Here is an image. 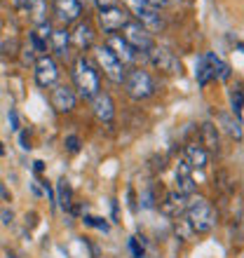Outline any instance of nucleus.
I'll return each mask as SVG.
<instances>
[{"instance_id":"obj_13","label":"nucleus","mask_w":244,"mask_h":258,"mask_svg":"<svg viewBox=\"0 0 244 258\" xmlns=\"http://www.w3.org/2000/svg\"><path fill=\"white\" fill-rule=\"evenodd\" d=\"M186 207H188V202H186V197H183L181 192H169V195L160 202V211L169 218H178L181 214H186Z\"/></svg>"},{"instance_id":"obj_24","label":"nucleus","mask_w":244,"mask_h":258,"mask_svg":"<svg viewBox=\"0 0 244 258\" xmlns=\"http://www.w3.org/2000/svg\"><path fill=\"white\" fill-rule=\"evenodd\" d=\"M230 110L235 120H242V87L239 85H235L230 89Z\"/></svg>"},{"instance_id":"obj_17","label":"nucleus","mask_w":244,"mask_h":258,"mask_svg":"<svg viewBox=\"0 0 244 258\" xmlns=\"http://www.w3.org/2000/svg\"><path fill=\"white\" fill-rule=\"evenodd\" d=\"M186 162H188L190 169H204V167L209 164V153H207L202 146L193 143V146L186 148Z\"/></svg>"},{"instance_id":"obj_37","label":"nucleus","mask_w":244,"mask_h":258,"mask_svg":"<svg viewBox=\"0 0 244 258\" xmlns=\"http://www.w3.org/2000/svg\"><path fill=\"white\" fill-rule=\"evenodd\" d=\"M10 258H14V256H10Z\"/></svg>"},{"instance_id":"obj_7","label":"nucleus","mask_w":244,"mask_h":258,"mask_svg":"<svg viewBox=\"0 0 244 258\" xmlns=\"http://www.w3.org/2000/svg\"><path fill=\"white\" fill-rule=\"evenodd\" d=\"M33 75H35V82H38L40 87H52V85H56V80H59V66H56V61L52 56L40 54L35 59Z\"/></svg>"},{"instance_id":"obj_26","label":"nucleus","mask_w":244,"mask_h":258,"mask_svg":"<svg viewBox=\"0 0 244 258\" xmlns=\"http://www.w3.org/2000/svg\"><path fill=\"white\" fill-rule=\"evenodd\" d=\"M85 223L92 225V228H99V230L108 232V223L103 221V218H96V216H85Z\"/></svg>"},{"instance_id":"obj_33","label":"nucleus","mask_w":244,"mask_h":258,"mask_svg":"<svg viewBox=\"0 0 244 258\" xmlns=\"http://www.w3.org/2000/svg\"><path fill=\"white\" fill-rule=\"evenodd\" d=\"M19 141H21V148H24V150L31 148V146H28V134H26V132H21V134H19Z\"/></svg>"},{"instance_id":"obj_30","label":"nucleus","mask_w":244,"mask_h":258,"mask_svg":"<svg viewBox=\"0 0 244 258\" xmlns=\"http://www.w3.org/2000/svg\"><path fill=\"white\" fill-rule=\"evenodd\" d=\"M129 246H132V251H134V258H141L143 256V249L139 246V242H136V239H129Z\"/></svg>"},{"instance_id":"obj_10","label":"nucleus","mask_w":244,"mask_h":258,"mask_svg":"<svg viewBox=\"0 0 244 258\" xmlns=\"http://www.w3.org/2000/svg\"><path fill=\"white\" fill-rule=\"evenodd\" d=\"M49 101H52L54 110H59V113H71V110H75L78 94H75V92L68 87V85H56V87L52 89Z\"/></svg>"},{"instance_id":"obj_27","label":"nucleus","mask_w":244,"mask_h":258,"mask_svg":"<svg viewBox=\"0 0 244 258\" xmlns=\"http://www.w3.org/2000/svg\"><path fill=\"white\" fill-rule=\"evenodd\" d=\"M64 143H66V148L71 150V153H78V150H80V139H78V136H73V134L66 136V141H64Z\"/></svg>"},{"instance_id":"obj_14","label":"nucleus","mask_w":244,"mask_h":258,"mask_svg":"<svg viewBox=\"0 0 244 258\" xmlns=\"http://www.w3.org/2000/svg\"><path fill=\"white\" fill-rule=\"evenodd\" d=\"M71 42H73L78 49H89L94 45V28L89 21H80L78 28L71 33Z\"/></svg>"},{"instance_id":"obj_20","label":"nucleus","mask_w":244,"mask_h":258,"mask_svg":"<svg viewBox=\"0 0 244 258\" xmlns=\"http://www.w3.org/2000/svg\"><path fill=\"white\" fill-rule=\"evenodd\" d=\"M204 59H207V63L211 66V73H214V78H218V80H230V75H232V71H230V66L223 61V59H218L216 54H204Z\"/></svg>"},{"instance_id":"obj_22","label":"nucleus","mask_w":244,"mask_h":258,"mask_svg":"<svg viewBox=\"0 0 244 258\" xmlns=\"http://www.w3.org/2000/svg\"><path fill=\"white\" fill-rule=\"evenodd\" d=\"M28 14H31L35 26L45 24L47 21V0H33V5L28 7Z\"/></svg>"},{"instance_id":"obj_5","label":"nucleus","mask_w":244,"mask_h":258,"mask_svg":"<svg viewBox=\"0 0 244 258\" xmlns=\"http://www.w3.org/2000/svg\"><path fill=\"white\" fill-rule=\"evenodd\" d=\"M122 31H125L122 38L127 40V45L134 49L136 54H141V52L146 54V52L155 45V42H153V35H150L141 24H136V21H127V24L122 26Z\"/></svg>"},{"instance_id":"obj_2","label":"nucleus","mask_w":244,"mask_h":258,"mask_svg":"<svg viewBox=\"0 0 244 258\" xmlns=\"http://www.w3.org/2000/svg\"><path fill=\"white\" fill-rule=\"evenodd\" d=\"M186 223L190 225L193 232H209L216 225V211L204 197H195L190 200L186 207Z\"/></svg>"},{"instance_id":"obj_28","label":"nucleus","mask_w":244,"mask_h":258,"mask_svg":"<svg viewBox=\"0 0 244 258\" xmlns=\"http://www.w3.org/2000/svg\"><path fill=\"white\" fill-rule=\"evenodd\" d=\"M7 120H10V129H12V132H19V115H17V110L14 108H10Z\"/></svg>"},{"instance_id":"obj_3","label":"nucleus","mask_w":244,"mask_h":258,"mask_svg":"<svg viewBox=\"0 0 244 258\" xmlns=\"http://www.w3.org/2000/svg\"><path fill=\"white\" fill-rule=\"evenodd\" d=\"M125 92H127L134 101H143V99H150L155 94V82L150 78V73H146L143 68H129L125 71Z\"/></svg>"},{"instance_id":"obj_9","label":"nucleus","mask_w":244,"mask_h":258,"mask_svg":"<svg viewBox=\"0 0 244 258\" xmlns=\"http://www.w3.org/2000/svg\"><path fill=\"white\" fill-rule=\"evenodd\" d=\"M89 101H92V113L96 115L99 122H103V124L113 122V117H115V101H113V96L108 92H99Z\"/></svg>"},{"instance_id":"obj_19","label":"nucleus","mask_w":244,"mask_h":258,"mask_svg":"<svg viewBox=\"0 0 244 258\" xmlns=\"http://www.w3.org/2000/svg\"><path fill=\"white\" fill-rule=\"evenodd\" d=\"M68 45H71V33L66 28H59V31H52L49 35V47L56 56H66L68 54Z\"/></svg>"},{"instance_id":"obj_21","label":"nucleus","mask_w":244,"mask_h":258,"mask_svg":"<svg viewBox=\"0 0 244 258\" xmlns=\"http://www.w3.org/2000/svg\"><path fill=\"white\" fill-rule=\"evenodd\" d=\"M195 78H197V85L200 87H207L209 85V80H214V73H211V66L207 63V59L204 56H200L197 59V66H195Z\"/></svg>"},{"instance_id":"obj_1","label":"nucleus","mask_w":244,"mask_h":258,"mask_svg":"<svg viewBox=\"0 0 244 258\" xmlns=\"http://www.w3.org/2000/svg\"><path fill=\"white\" fill-rule=\"evenodd\" d=\"M73 82L75 89L82 99H92L94 94L101 92V82H99V73L96 68L85 59V56H78L73 63Z\"/></svg>"},{"instance_id":"obj_25","label":"nucleus","mask_w":244,"mask_h":258,"mask_svg":"<svg viewBox=\"0 0 244 258\" xmlns=\"http://www.w3.org/2000/svg\"><path fill=\"white\" fill-rule=\"evenodd\" d=\"M221 122L225 124V132H228L232 139L242 141V120H232V117L223 115V117H221Z\"/></svg>"},{"instance_id":"obj_15","label":"nucleus","mask_w":244,"mask_h":258,"mask_svg":"<svg viewBox=\"0 0 244 258\" xmlns=\"http://www.w3.org/2000/svg\"><path fill=\"white\" fill-rule=\"evenodd\" d=\"M54 10H56V17L64 24L78 21L82 14V7L78 5V0H54Z\"/></svg>"},{"instance_id":"obj_6","label":"nucleus","mask_w":244,"mask_h":258,"mask_svg":"<svg viewBox=\"0 0 244 258\" xmlns=\"http://www.w3.org/2000/svg\"><path fill=\"white\" fill-rule=\"evenodd\" d=\"M94 56H96L99 68L106 73V78H108L110 82H115V85H122V80H125V66L115 59V54H113L108 47H96Z\"/></svg>"},{"instance_id":"obj_29","label":"nucleus","mask_w":244,"mask_h":258,"mask_svg":"<svg viewBox=\"0 0 244 258\" xmlns=\"http://www.w3.org/2000/svg\"><path fill=\"white\" fill-rule=\"evenodd\" d=\"M31 5H33V0H14V7H17V10H24V12H28Z\"/></svg>"},{"instance_id":"obj_35","label":"nucleus","mask_w":244,"mask_h":258,"mask_svg":"<svg viewBox=\"0 0 244 258\" xmlns=\"http://www.w3.org/2000/svg\"><path fill=\"white\" fill-rule=\"evenodd\" d=\"M92 3H94V0H78V5H92Z\"/></svg>"},{"instance_id":"obj_36","label":"nucleus","mask_w":244,"mask_h":258,"mask_svg":"<svg viewBox=\"0 0 244 258\" xmlns=\"http://www.w3.org/2000/svg\"><path fill=\"white\" fill-rule=\"evenodd\" d=\"M0 155H5V148H3V143H0Z\"/></svg>"},{"instance_id":"obj_23","label":"nucleus","mask_w":244,"mask_h":258,"mask_svg":"<svg viewBox=\"0 0 244 258\" xmlns=\"http://www.w3.org/2000/svg\"><path fill=\"white\" fill-rule=\"evenodd\" d=\"M71 197H73V192H71V185H68L66 178H61L59 183H56V197H54V202H59L61 209H71Z\"/></svg>"},{"instance_id":"obj_4","label":"nucleus","mask_w":244,"mask_h":258,"mask_svg":"<svg viewBox=\"0 0 244 258\" xmlns=\"http://www.w3.org/2000/svg\"><path fill=\"white\" fill-rule=\"evenodd\" d=\"M125 5H127V10L136 17V24H141L150 35L157 33V31L164 26L157 7H153L150 3H146V0H125Z\"/></svg>"},{"instance_id":"obj_12","label":"nucleus","mask_w":244,"mask_h":258,"mask_svg":"<svg viewBox=\"0 0 244 258\" xmlns=\"http://www.w3.org/2000/svg\"><path fill=\"white\" fill-rule=\"evenodd\" d=\"M99 21H101V28L106 33H115V31H120V28L129 21V14L122 12L117 5L106 7V10H101V14H99Z\"/></svg>"},{"instance_id":"obj_32","label":"nucleus","mask_w":244,"mask_h":258,"mask_svg":"<svg viewBox=\"0 0 244 258\" xmlns=\"http://www.w3.org/2000/svg\"><path fill=\"white\" fill-rule=\"evenodd\" d=\"M96 5L101 7V10H106V7H115V3L117 0H94Z\"/></svg>"},{"instance_id":"obj_18","label":"nucleus","mask_w":244,"mask_h":258,"mask_svg":"<svg viewBox=\"0 0 244 258\" xmlns=\"http://www.w3.org/2000/svg\"><path fill=\"white\" fill-rule=\"evenodd\" d=\"M200 146H202L207 153H216L218 150V129L214 122H204L200 127Z\"/></svg>"},{"instance_id":"obj_11","label":"nucleus","mask_w":244,"mask_h":258,"mask_svg":"<svg viewBox=\"0 0 244 258\" xmlns=\"http://www.w3.org/2000/svg\"><path fill=\"white\" fill-rule=\"evenodd\" d=\"M106 47L115 54V59L122 63V66H127V63H134L136 61V52L132 47L127 45V40L122 38V35H117V33H110L108 35V40H106Z\"/></svg>"},{"instance_id":"obj_31","label":"nucleus","mask_w":244,"mask_h":258,"mask_svg":"<svg viewBox=\"0 0 244 258\" xmlns=\"http://www.w3.org/2000/svg\"><path fill=\"white\" fill-rule=\"evenodd\" d=\"M0 218H3V223H5V225H10V223H12V218H14V214L10 209H3V211H0Z\"/></svg>"},{"instance_id":"obj_8","label":"nucleus","mask_w":244,"mask_h":258,"mask_svg":"<svg viewBox=\"0 0 244 258\" xmlns=\"http://www.w3.org/2000/svg\"><path fill=\"white\" fill-rule=\"evenodd\" d=\"M146 56L150 59L153 66L164 71V73H181V61H178L176 56H174V52H169V49L153 45V47L146 52Z\"/></svg>"},{"instance_id":"obj_34","label":"nucleus","mask_w":244,"mask_h":258,"mask_svg":"<svg viewBox=\"0 0 244 258\" xmlns=\"http://www.w3.org/2000/svg\"><path fill=\"white\" fill-rule=\"evenodd\" d=\"M146 3H150V5H153V7H160V5H164L167 0H146Z\"/></svg>"},{"instance_id":"obj_16","label":"nucleus","mask_w":244,"mask_h":258,"mask_svg":"<svg viewBox=\"0 0 244 258\" xmlns=\"http://www.w3.org/2000/svg\"><path fill=\"white\" fill-rule=\"evenodd\" d=\"M190 171L193 169L188 167V162L181 160L178 167H176V181H178V190L176 192H181L183 197H188V195L195 192V181H193V176H190Z\"/></svg>"}]
</instances>
